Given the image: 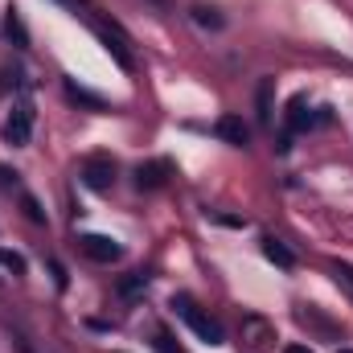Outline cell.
<instances>
[{
	"instance_id": "6da1fadb",
	"label": "cell",
	"mask_w": 353,
	"mask_h": 353,
	"mask_svg": "<svg viewBox=\"0 0 353 353\" xmlns=\"http://www.w3.org/2000/svg\"><path fill=\"white\" fill-rule=\"evenodd\" d=\"M173 312H181V321L205 341V345H222V325L214 321V316H205V312H197V304L189 300V296H176L173 300Z\"/></svg>"
},
{
	"instance_id": "7a4b0ae2",
	"label": "cell",
	"mask_w": 353,
	"mask_h": 353,
	"mask_svg": "<svg viewBox=\"0 0 353 353\" xmlns=\"http://www.w3.org/2000/svg\"><path fill=\"white\" fill-rule=\"evenodd\" d=\"M29 136H33V107H29V103H17L12 115H8V123H4V144L25 148Z\"/></svg>"
},
{
	"instance_id": "3957f363",
	"label": "cell",
	"mask_w": 353,
	"mask_h": 353,
	"mask_svg": "<svg viewBox=\"0 0 353 353\" xmlns=\"http://www.w3.org/2000/svg\"><path fill=\"white\" fill-rule=\"evenodd\" d=\"M79 247H83V255L94 259V263H119V255H123V247L115 239H107V234H83Z\"/></svg>"
},
{
	"instance_id": "277c9868",
	"label": "cell",
	"mask_w": 353,
	"mask_h": 353,
	"mask_svg": "<svg viewBox=\"0 0 353 353\" xmlns=\"http://www.w3.org/2000/svg\"><path fill=\"white\" fill-rule=\"evenodd\" d=\"M83 181H87L90 189H111V181H115V161L111 157H87L83 161Z\"/></svg>"
},
{
	"instance_id": "5b68a950",
	"label": "cell",
	"mask_w": 353,
	"mask_h": 353,
	"mask_svg": "<svg viewBox=\"0 0 353 353\" xmlns=\"http://www.w3.org/2000/svg\"><path fill=\"white\" fill-rule=\"evenodd\" d=\"M94 29H99V37H103V46H107V54H111V58H115V62H119L123 70H132V54H128V37H123V33H119L115 25H111V29H103V25H94Z\"/></svg>"
},
{
	"instance_id": "8992f818",
	"label": "cell",
	"mask_w": 353,
	"mask_h": 353,
	"mask_svg": "<svg viewBox=\"0 0 353 353\" xmlns=\"http://www.w3.org/2000/svg\"><path fill=\"white\" fill-rule=\"evenodd\" d=\"M169 176H173V165H169V161H148V165L136 169V185H140V189H161Z\"/></svg>"
},
{
	"instance_id": "52a82bcc",
	"label": "cell",
	"mask_w": 353,
	"mask_h": 353,
	"mask_svg": "<svg viewBox=\"0 0 353 353\" xmlns=\"http://www.w3.org/2000/svg\"><path fill=\"white\" fill-rule=\"evenodd\" d=\"M218 136H222L226 144H234V148H247L251 128L243 123V115H222V119H218Z\"/></svg>"
},
{
	"instance_id": "ba28073f",
	"label": "cell",
	"mask_w": 353,
	"mask_h": 353,
	"mask_svg": "<svg viewBox=\"0 0 353 353\" xmlns=\"http://www.w3.org/2000/svg\"><path fill=\"white\" fill-rule=\"evenodd\" d=\"M288 128H292V132L312 128V111H304V94H300V99H292V107H288Z\"/></svg>"
},
{
	"instance_id": "9c48e42d",
	"label": "cell",
	"mask_w": 353,
	"mask_h": 353,
	"mask_svg": "<svg viewBox=\"0 0 353 353\" xmlns=\"http://www.w3.org/2000/svg\"><path fill=\"white\" fill-rule=\"evenodd\" d=\"M263 255H267V259H271L275 267H283V271L296 263V259H292V251H288V247H283L279 239H263Z\"/></svg>"
},
{
	"instance_id": "30bf717a",
	"label": "cell",
	"mask_w": 353,
	"mask_h": 353,
	"mask_svg": "<svg viewBox=\"0 0 353 353\" xmlns=\"http://www.w3.org/2000/svg\"><path fill=\"white\" fill-rule=\"evenodd\" d=\"M189 12H193V21H197L201 29H222V25H226L218 8H205V4H197V8H189Z\"/></svg>"
},
{
	"instance_id": "8fae6325",
	"label": "cell",
	"mask_w": 353,
	"mask_h": 353,
	"mask_svg": "<svg viewBox=\"0 0 353 353\" xmlns=\"http://www.w3.org/2000/svg\"><path fill=\"white\" fill-rule=\"evenodd\" d=\"M271 90H275V83L263 79L259 83V123H271Z\"/></svg>"
},
{
	"instance_id": "7c38bea8",
	"label": "cell",
	"mask_w": 353,
	"mask_h": 353,
	"mask_svg": "<svg viewBox=\"0 0 353 353\" xmlns=\"http://www.w3.org/2000/svg\"><path fill=\"white\" fill-rule=\"evenodd\" d=\"M0 267H8L12 275H25V259L17 251H0Z\"/></svg>"
},
{
	"instance_id": "4fadbf2b",
	"label": "cell",
	"mask_w": 353,
	"mask_h": 353,
	"mask_svg": "<svg viewBox=\"0 0 353 353\" xmlns=\"http://www.w3.org/2000/svg\"><path fill=\"white\" fill-rule=\"evenodd\" d=\"M140 288H148V275H144V271H136L132 279H123V292H128V296H136Z\"/></svg>"
},
{
	"instance_id": "5bb4252c",
	"label": "cell",
	"mask_w": 353,
	"mask_h": 353,
	"mask_svg": "<svg viewBox=\"0 0 353 353\" xmlns=\"http://www.w3.org/2000/svg\"><path fill=\"white\" fill-rule=\"evenodd\" d=\"M333 275H337V279L353 292V263H333Z\"/></svg>"
},
{
	"instance_id": "9a60e30c",
	"label": "cell",
	"mask_w": 353,
	"mask_h": 353,
	"mask_svg": "<svg viewBox=\"0 0 353 353\" xmlns=\"http://www.w3.org/2000/svg\"><path fill=\"white\" fill-rule=\"evenodd\" d=\"M283 353H312V350H308V345H288Z\"/></svg>"
},
{
	"instance_id": "2e32d148",
	"label": "cell",
	"mask_w": 353,
	"mask_h": 353,
	"mask_svg": "<svg viewBox=\"0 0 353 353\" xmlns=\"http://www.w3.org/2000/svg\"><path fill=\"white\" fill-rule=\"evenodd\" d=\"M62 4H70V8H74V12H79V8H83V4H87V0H62Z\"/></svg>"
},
{
	"instance_id": "e0dca14e",
	"label": "cell",
	"mask_w": 353,
	"mask_h": 353,
	"mask_svg": "<svg viewBox=\"0 0 353 353\" xmlns=\"http://www.w3.org/2000/svg\"><path fill=\"white\" fill-rule=\"evenodd\" d=\"M341 353H353V350H341Z\"/></svg>"
}]
</instances>
